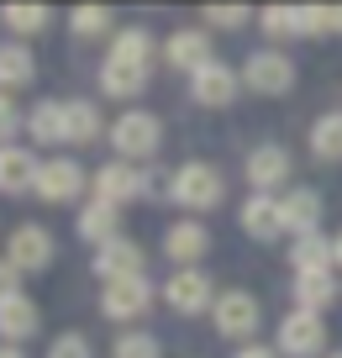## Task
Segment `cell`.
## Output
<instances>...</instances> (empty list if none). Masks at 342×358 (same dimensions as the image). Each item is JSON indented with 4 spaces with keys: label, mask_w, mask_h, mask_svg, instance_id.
<instances>
[{
    "label": "cell",
    "mask_w": 342,
    "mask_h": 358,
    "mask_svg": "<svg viewBox=\"0 0 342 358\" xmlns=\"http://www.w3.org/2000/svg\"><path fill=\"white\" fill-rule=\"evenodd\" d=\"M79 237H85V243H95V248H106L111 237H122V211H116V206H100V201H90L85 211H79Z\"/></svg>",
    "instance_id": "cb8c5ba5"
},
{
    "label": "cell",
    "mask_w": 342,
    "mask_h": 358,
    "mask_svg": "<svg viewBox=\"0 0 342 358\" xmlns=\"http://www.w3.org/2000/svg\"><path fill=\"white\" fill-rule=\"evenodd\" d=\"M243 85L258 90V95H290V85H295V64H290L285 53H274V48H264V53H253L243 64Z\"/></svg>",
    "instance_id": "8992f818"
},
{
    "label": "cell",
    "mask_w": 342,
    "mask_h": 358,
    "mask_svg": "<svg viewBox=\"0 0 342 358\" xmlns=\"http://www.w3.org/2000/svg\"><path fill=\"white\" fill-rule=\"evenodd\" d=\"M143 248L132 243V237H111L106 248H95V274L106 285H116V280H137V274H143Z\"/></svg>",
    "instance_id": "7c38bea8"
},
{
    "label": "cell",
    "mask_w": 342,
    "mask_h": 358,
    "mask_svg": "<svg viewBox=\"0 0 342 358\" xmlns=\"http://www.w3.org/2000/svg\"><path fill=\"white\" fill-rule=\"evenodd\" d=\"M69 27H74V37H106L111 32V11L106 6H74Z\"/></svg>",
    "instance_id": "f546056e"
},
{
    "label": "cell",
    "mask_w": 342,
    "mask_h": 358,
    "mask_svg": "<svg viewBox=\"0 0 342 358\" xmlns=\"http://www.w3.org/2000/svg\"><path fill=\"white\" fill-rule=\"evenodd\" d=\"M337 27V11L332 6H300V37H321Z\"/></svg>",
    "instance_id": "d6a6232c"
},
{
    "label": "cell",
    "mask_w": 342,
    "mask_h": 358,
    "mask_svg": "<svg viewBox=\"0 0 342 358\" xmlns=\"http://www.w3.org/2000/svg\"><path fill=\"white\" fill-rule=\"evenodd\" d=\"M311 153H316L321 164H342V111L321 116V122L311 127Z\"/></svg>",
    "instance_id": "f1b7e54d"
},
{
    "label": "cell",
    "mask_w": 342,
    "mask_h": 358,
    "mask_svg": "<svg viewBox=\"0 0 342 358\" xmlns=\"http://www.w3.org/2000/svg\"><path fill=\"white\" fill-rule=\"evenodd\" d=\"M32 195H37V201H48V206H69V201H79V195H85V169H79L74 158H43Z\"/></svg>",
    "instance_id": "5b68a950"
},
{
    "label": "cell",
    "mask_w": 342,
    "mask_h": 358,
    "mask_svg": "<svg viewBox=\"0 0 342 358\" xmlns=\"http://www.w3.org/2000/svg\"><path fill=\"white\" fill-rule=\"evenodd\" d=\"M111 148H116V158H122V164H148V158L164 148V122H158L153 111H127V116H116V127H111Z\"/></svg>",
    "instance_id": "6da1fadb"
},
{
    "label": "cell",
    "mask_w": 342,
    "mask_h": 358,
    "mask_svg": "<svg viewBox=\"0 0 342 358\" xmlns=\"http://www.w3.org/2000/svg\"><path fill=\"white\" fill-rule=\"evenodd\" d=\"M206 248H211V232H206L200 222H174V227L164 232V253L174 258L179 268H195L200 258H206Z\"/></svg>",
    "instance_id": "2e32d148"
},
{
    "label": "cell",
    "mask_w": 342,
    "mask_h": 358,
    "mask_svg": "<svg viewBox=\"0 0 342 358\" xmlns=\"http://www.w3.org/2000/svg\"><path fill=\"white\" fill-rule=\"evenodd\" d=\"M27 132L37 148H58L64 143V101H37L27 111Z\"/></svg>",
    "instance_id": "d4e9b609"
},
{
    "label": "cell",
    "mask_w": 342,
    "mask_h": 358,
    "mask_svg": "<svg viewBox=\"0 0 342 358\" xmlns=\"http://www.w3.org/2000/svg\"><path fill=\"white\" fill-rule=\"evenodd\" d=\"M243 232L253 237V243H274V237H285V216H279L274 195H253V201L243 206Z\"/></svg>",
    "instance_id": "d6986e66"
},
{
    "label": "cell",
    "mask_w": 342,
    "mask_h": 358,
    "mask_svg": "<svg viewBox=\"0 0 342 358\" xmlns=\"http://www.w3.org/2000/svg\"><path fill=\"white\" fill-rule=\"evenodd\" d=\"M264 32L279 37V43H285V37H300V6H269L264 11Z\"/></svg>",
    "instance_id": "1f68e13d"
},
{
    "label": "cell",
    "mask_w": 342,
    "mask_h": 358,
    "mask_svg": "<svg viewBox=\"0 0 342 358\" xmlns=\"http://www.w3.org/2000/svg\"><path fill=\"white\" fill-rule=\"evenodd\" d=\"M164 301L174 306L179 316H200V311L216 306V295H211V280L200 268H174V280L164 285Z\"/></svg>",
    "instance_id": "30bf717a"
},
{
    "label": "cell",
    "mask_w": 342,
    "mask_h": 358,
    "mask_svg": "<svg viewBox=\"0 0 342 358\" xmlns=\"http://www.w3.org/2000/svg\"><path fill=\"white\" fill-rule=\"evenodd\" d=\"M332 32H342V11H337V27H332Z\"/></svg>",
    "instance_id": "60d3db41"
},
{
    "label": "cell",
    "mask_w": 342,
    "mask_h": 358,
    "mask_svg": "<svg viewBox=\"0 0 342 358\" xmlns=\"http://www.w3.org/2000/svg\"><path fill=\"white\" fill-rule=\"evenodd\" d=\"M279 216H285V232H316V222H321V195L311 190V185H300V190H290V195H279Z\"/></svg>",
    "instance_id": "ac0fdd59"
},
{
    "label": "cell",
    "mask_w": 342,
    "mask_h": 358,
    "mask_svg": "<svg viewBox=\"0 0 342 358\" xmlns=\"http://www.w3.org/2000/svg\"><path fill=\"white\" fill-rule=\"evenodd\" d=\"M37 327H43V311H37L32 295H11V301L0 306V343L22 348L27 337H37Z\"/></svg>",
    "instance_id": "9a60e30c"
},
{
    "label": "cell",
    "mask_w": 342,
    "mask_h": 358,
    "mask_svg": "<svg viewBox=\"0 0 342 358\" xmlns=\"http://www.w3.org/2000/svg\"><path fill=\"white\" fill-rule=\"evenodd\" d=\"M237 90H243V74H237L232 64H221V58H211L200 74H190V95H195L200 106H232Z\"/></svg>",
    "instance_id": "9c48e42d"
},
{
    "label": "cell",
    "mask_w": 342,
    "mask_h": 358,
    "mask_svg": "<svg viewBox=\"0 0 342 358\" xmlns=\"http://www.w3.org/2000/svg\"><path fill=\"white\" fill-rule=\"evenodd\" d=\"M211 22H216V27H232V32H237V27H248V22H253V11H248V6H211Z\"/></svg>",
    "instance_id": "d590c367"
},
{
    "label": "cell",
    "mask_w": 342,
    "mask_h": 358,
    "mask_svg": "<svg viewBox=\"0 0 342 358\" xmlns=\"http://www.w3.org/2000/svg\"><path fill=\"white\" fill-rule=\"evenodd\" d=\"M290 179V153L279 143H264V148H253L248 153V185H253V195H269V190H279Z\"/></svg>",
    "instance_id": "4fadbf2b"
},
{
    "label": "cell",
    "mask_w": 342,
    "mask_h": 358,
    "mask_svg": "<svg viewBox=\"0 0 342 358\" xmlns=\"http://www.w3.org/2000/svg\"><path fill=\"white\" fill-rule=\"evenodd\" d=\"M111 358H164V348H158L153 332H122L116 348H111Z\"/></svg>",
    "instance_id": "4dcf8cb0"
},
{
    "label": "cell",
    "mask_w": 342,
    "mask_h": 358,
    "mask_svg": "<svg viewBox=\"0 0 342 358\" xmlns=\"http://www.w3.org/2000/svg\"><path fill=\"white\" fill-rule=\"evenodd\" d=\"M90 190H95V201H100V206H116V211H122V206L143 201V195L153 190V174H148V169H137V164H122V158H116V164H106L95 179H90Z\"/></svg>",
    "instance_id": "7a4b0ae2"
},
{
    "label": "cell",
    "mask_w": 342,
    "mask_h": 358,
    "mask_svg": "<svg viewBox=\"0 0 342 358\" xmlns=\"http://www.w3.org/2000/svg\"><path fill=\"white\" fill-rule=\"evenodd\" d=\"M100 132H106V122H100L95 101H64V143L85 148V143H95Z\"/></svg>",
    "instance_id": "7402d4cb"
},
{
    "label": "cell",
    "mask_w": 342,
    "mask_h": 358,
    "mask_svg": "<svg viewBox=\"0 0 342 358\" xmlns=\"http://www.w3.org/2000/svg\"><path fill=\"white\" fill-rule=\"evenodd\" d=\"M221 195H227V185L211 164H185L169 179V201L185 206V211H211V206H221Z\"/></svg>",
    "instance_id": "3957f363"
},
{
    "label": "cell",
    "mask_w": 342,
    "mask_h": 358,
    "mask_svg": "<svg viewBox=\"0 0 342 358\" xmlns=\"http://www.w3.org/2000/svg\"><path fill=\"white\" fill-rule=\"evenodd\" d=\"M164 58H169V69H179V74H200V69L211 64V37L206 32H174L164 43Z\"/></svg>",
    "instance_id": "e0dca14e"
},
{
    "label": "cell",
    "mask_w": 342,
    "mask_h": 358,
    "mask_svg": "<svg viewBox=\"0 0 342 358\" xmlns=\"http://www.w3.org/2000/svg\"><path fill=\"white\" fill-rule=\"evenodd\" d=\"M332 301H337V280L332 274H295V311L321 316Z\"/></svg>",
    "instance_id": "484cf974"
},
{
    "label": "cell",
    "mask_w": 342,
    "mask_h": 358,
    "mask_svg": "<svg viewBox=\"0 0 342 358\" xmlns=\"http://www.w3.org/2000/svg\"><path fill=\"white\" fill-rule=\"evenodd\" d=\"M232 358H279V353H274V348H258V343H248V348H237Z\"/></svg>",
    "instance_id": "74e56055"
},
{
    "label": "cell",
    "mask_w": 342,
    "mask_h": 358,
    "mask_svg": "<svg viewBox=\"0 0 342 358\" xmlns=\"http://www.w3.org/2000/svg\"><path fill=\"white\" fill-rule=\"evenodd\" d=\"M111 64H127V69H153V37L143 32V27H127V32H116L111 37Z\"/></svg>",
    "instance_id": "603a6c76"
},
{
    "label": "cell",
    "mask_w": 342,
    "mask_h": 358,
    "mask_svg": "<svg viewBox=\"0 0 342 358\" xmlns=\"http://www.w3.org/2000/svg\"><path fill=\"white\" fill-rule=\"evenodd\" d=\"M211 316H216V332H221V337H253V332H258V301H253L248 290L216 295Z\"/></svg>",
    "instance_id": "8fae6325"
},
{
    "label": "cell",
    "mask_w": 342,
    "mask_h": 358,
    "mask_svg": "<svg viewBox=\"0 0 342 358\" xmlns=\"http://www.w3.org/2000/svg\"><path fill=\"white\" fill-rule=\"evenodd\" d=\"M148 306H153V285L137 274V280H116L100 290V311L111 316V322H137V316H148Z\"/></svg>",
    "instance_id": "ba28073f"
},
{
    "label": "cell",
    "mask_w": 342,
    "mask_h": 358,
    "mask_svg": "<svg viewBox=\"0 0 342 358\" xmlns=\"http://www.w3.org/2000/svg\"><path fill=\"white\" fill-rule=\"evenodd\" d=\"M332 358H342V353H332Z\"/></svg>",
    "instance_id": "b9f144b4"
},
{
    "label": "cell",
    "mask_w": 342,
    "mask_h": 358,
    "mask_svg": "<svg viewBox=\"0 0 342 358\" xmlns=\"http://www.w3.org/2000/svg\"><path fill=\"white\" fill-rule=\"evenodd\" d=\"M290 264H295V274H332V264H337V253H332V237L300 232L295 248H290Z\"/></svg>",
    "instance_id": "ffe728a7"
},
{
    "label": "cell",
    "mask_w": 342,
    "mask_h": 358,
    "mask_svg": "<svg viewBox=\"0 0 342 358\" xmlns=\"http://www.w3.org/2000/svg\"><path fill=\"white\" fill-rule=\"evenodd\" d=\"M0 358H27L22 348H11V343H0Z\"/></svg>",
    "instance_id": "f35d334b"
},
{
    "label": "cell",
    "mask_w": 342,
    "mask_h": 358,
    "mask_svg": "<svg viewBox=\"0 0 342 358\" xmlns=\"http://www.w3.org/2000/svg\"><path fill=\"white\" fill-rule=\"evenodd\" d=\"M48 358H95V348H90V337H79V332H64V337H53Z\"/></svg>",
    "instance_id": "836d02e7"
},
{
    "label": "cell",
    "mask_w": 342,
    "mask_h": 358,
    "mask_svg": "<svg viewBox=\"0 0 342 358\" xmlns=\"http://www.w3.org/2000/svg\"><path fill=\"white\" fill-rule=\"evenodd\" d=\"M0 22H6V32H16V43H27V37H37V32H48V22H53V16H48V6H6V11H0Z\"/></svg>",
    "instance_id": "83f0119b"
},
{
    "label": "cell",
    "mask_w": 342,
    "mask_h": 358,
    "mask_svg": "<svg viewBox=\"0 0 342 358\" xmlns=\"http://www.w3.org/2000/svg\"><path fill=\"white\" fill-rule=\"evenodd\" d=\"M37 169H43V158L32 148H0V195H27L37 185Z\"/></svg>",
    "instance_id": "5bb4252c"
},
{
    "label": "cell",
    "mask_w": 342,
    "mask_h": 358,
    "mask_svg": "<svg viewBox=\"0 0 342 358\" xmlns=\"http://www.w3.org/2000/svg\"><path fill=\"white\" fill-rule=\"evenodd\" d=\"M22 122H27V116L16 111V101H11V95H0V148H11V137L22 132Z\"/></svg>",
    "instance_id": "e575fe53"
},
{
    "label": "cell",
    "mask_w": 342,
    "mask_h": 358,
    "mask_svg": "<svg viewBox=\"0 0 342 358\" xmlns=\"http://www.w3.org/2000/svg\"><path fill=\"white\" fill-rule=\"evenodd\" d=\"M37 79V58L27 43H0V95H11V90L32 85Z\"/></svg>",
    "instance_id": "44dd1931"
},
{
    "label": "cell",
    "mask_w": 342,
    "mask_h": 358,
    "mask_svg": "<svg viewBox=\"0 0 342 358\" xmlns=\"http://www.w3.org/2000/svg\"><path fill=\"white\" fill-rule=\"evenodd\" d=\"M11 295H22V274H16V268L0 258V306L11 301Z\"/></svg>",
    "instance_id": "8d00e7d4"
},
{
    "label": "cell",
    "mask_w": 342,
    "mask_h": 358,
    "mask_svg": "<svg viewBox=\"0 0 342 358\" xmlns=\"http://www.w3.org/2000/svg\"><path fill=\"white\" fill-rule=\"evenodd\" d=\"M6 264H11L16 274H43V268L53 264V232L37 227V222H22L6 237Z\"/></svg>",
    "instance_id": "277c9868"
},
{
    "label": "cell",
    "mask_w": 342,
    "mask_h": 358,
    "mask_svg": "<svg viewBox=\"0 0 342 358\" xmlns=\"http://www.w3.org/2000/svg\"><path fill=\"white\" fill-rule=\"evenodd\" d=\"M100 90L106 95H116V101H132V95H143L148 90V74L143 69H127V64H100Z\"/></svg>",
    "instance_id": "4316f807"
},
{
    "label": "cell",
    "mask_w": 342,
    "mask_h": 358,
    "mask_svg": "<svg viewBox=\"0 0 342 358\" xmlns=\"http://www.w3.org/2000/svg\"><path fill=\"white\" fill-rule=\"evenodd\" d=\"M332 253H337V264H342V232H337V237H332Z\"/></svg>",
    "instance_id": "ab89813d"
},
{
    "label": "cell",
    "mask_w": 342,
    "mask_h": 358,
    "mask_svg": "<svg viewBox=\"0 0 342 358\" xmlns=\"http://www.w3.org/2000/svg\"><path fill=\"white\" fill-rule=\"evenodd\" d=\"M327 348V322L311 311H290L279 322V353L285 358H316Z\"/></svg>",
    "instance_id": "52a82bcc"
}]
</instances>
